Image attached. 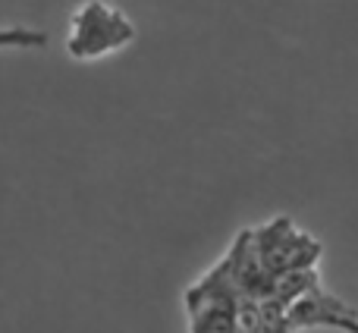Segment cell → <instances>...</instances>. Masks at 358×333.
<instances>
[{
	"label": "cell",
	"mask_w": 358,
	"mask_h": 333,
	"mask_svg": "<svg viewBox=\"0 0 358 333\" xmlns=\"http://www.w3.org/2000/svg\"><path fill=\"white\" fill-rule=\"evenodd\" d=\"M136 22L120 6L107 3V0H85L69 16L66 54L79 63L101 60V57L123 50L126 44L136 41Z\"/></svg>",
	"instance_id": "cell-1"
},
{
	"label": "cell",
	"mask_w": 358,
	"mask_h": 333,
	"mask_svg": "<svg viewBox=\"0 0 358 333\" xmlns=\"http://www.w3.org/2000/svg\"><path fill=\"white\" fill-rule=\"evenodd\" d=\"M248 292L233 277V267L223 258L214 271H208L189 292H185V309H189L192 333H242L239 330V302Z\"/></svg>",
	"instance_id": "cell-2"
},
{
	"label": "cell",
	"mask_w": 358,
	"mask_h": 333,
	"mask_svg": "<svg viewBox=\"0 0 358 333\" xmlns=\"http://www.w3.org/2000/svg\"><path fill=\"white\" fill-rule=\"evenodd\" d=\"M252 239L261 264L273 280L296 271H315L317 258H321V242L296 229L289 217H277V220L252 229Z\"/></svg>",
	"instance_id": "cell-3"
},
{
	"label": "cell",
	"mask_w": 358,
	"mask_h": 333,
	"mask_svg": "<svg viewBox=\"0 0 358 333\" xmlns=\"http://www.w3.org/2000/svg\"><path fill=\"white\" fill-rule=\"evenodd\" d=\"M358 311L349 309L343 299L330 296L327 290H311L305 292L299 302L289 305V311H286V324H289V333L296 330H308V327H334L340 330V324L346 321V318H355Z\"/></svg>",
	"instance_id": "cell-4"
},
{
	"label": "cell",
	"mask_w": 358,
	"mask_h": 333,
	"mask_svg": "<svg viewBox=\"0 0 358 333\" xmlns=\"http://www.w3.org/2000/svg\"><path fill=\"white\" fill-rule=\"evenodd\" d=\"M0 48L41 50V48H48V31L25 29V25H10V29H0Z\"/></svg>",
	"instance_id": "cell-5"
},
{
	"label": "cell",
	"mask_w": 358,
	"mask_h": 333,
	"mask_svg": "<svg viewBox=\"0 0 358 333\" xmlns=\"http://www.w3.org/2000/svg\"><path fill=\"white\" fill-rule=\"evenodd\" d=\"M340 330L343 333H358V315L355 318H346V321L340 324Z\"/></svg>",
	"instance_id": "cell-6"
}]
</instances>
